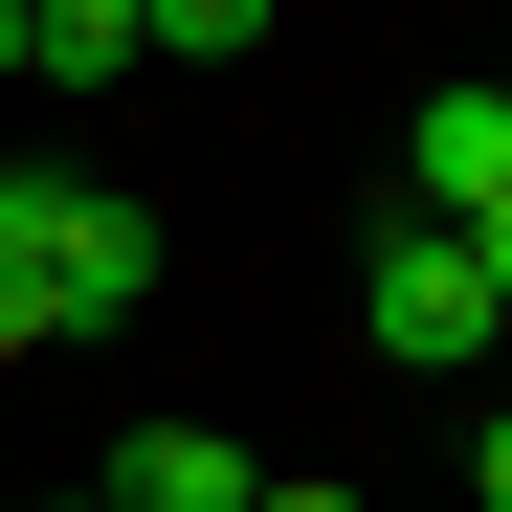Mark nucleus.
I'll return each instance as SVG.
<instances>
[{"mask_svg": "<svg viewBox=\"0 0 512 512\" xmlns=\"http://www.w3.org/2000/svg\"><path fill=\"white\" fill-rule=\"evenodd\" d=\"M23 245H45V334H134V312H156V201L23 179Z\"/></svg>", "mask_w": 512, "mask_h": 512, "instance_id": "1", "label": "nucleus"}, {"mask_svg": "<svg viewBox=\"0 0 512 512\" xmlns=\"http://www.w3.org/2000/svg\"><path fill=\"white\" fill-rule=\"evenodd\" d=\"M357 334H379L401 379H468V357H490V290H468V245H446V223H379V290H357Z\"/></svg>", "mask_w": 512, "mask_h": 512, "instance_id": "2", "label": "nucleus"}, {"mask_svg": "<svg viewBox=\"0 0 512 512\" xmlns=\"http://www.w3.org/2000/svg\"><path fill=\"white\" fill-rule=\"evenodd\" d=\"M512 201V90H423V201L401 223H490Z\"/></svg>", "mask_w": 512, "mask_h": 512, "instance_id": "3", "label": "nucleus"}, {"mask_svg": "<svg viewBox=\"0 0 512 512\" xmlns=\"http://www.w3.org/2000/svg\"><path fill=\"white\" fill-rule=\"evenodd\" d=\"M90 490H112V512H245V490H268V468H245L223 423H134V446H112Z\"/></svg>", "mask_w": 512, "mask_h": 512, "instance_id": "4", "label": "nucleus"}, {"mask_svg": "<svg viewBox=\"0 0 512 512\" xmlns=\"http://www.w3.org/2000/svg\"><path fill=\"white\" fill-rule=\"evenodd\" d=\"M23 67H67V90H134L156 45H134V0H23Z\"/></svg>", "mask_w": 512, "mask_h": 512, "instance_id": "5", "label": "nucleus"}, {"mask_svg": "<svg viewBox=\"0 0 512 512\" xmlns=\"http://www.w3.org/2000/svg\"><path fill=\"white\" fill-rule=\"evenodd\" d=\"M134 45H156V67H245V45H268V0H134Z\"/></svg>", "mask_w": 512, "mask_h": 512, "instance_id": "6", "label": "nucleus"}, {"mask_svg": "<svg viewBox=\"0 0 512 512\" xmlns=\"http://www.w3.org/2000/svg\"><path fill=\"white\" fill-rule=\"evenodd\" d=\"M468 512H512V401H490V446H468Z\"/></svg>", "mask_w": 512, "mask_h": 512, "instance_id": "7", "label": "nucleus"}, {"mask_svg": "<svg viewBox=\"0 0 512 512\" xmlns=\"http://www.w3.org/2000/svg\"><path fill=\"white\" fill-rule=\"evenodd\" d=\"M245 512H357V490H312V468H268V490H245Z\"/></svg>", "mask_w": 512, "mask_h": 512, "instance_id": "8", "label": "nucleus"}, {"mask_svg": "<svg viewBox=\"0 0 512 512\" xmlns=\"http://www.w3.org/2000/svg\"><path fill=\"white\" fill-rule=\"evenodd\" d=\"M0 512H112V490H0Z\"/></svg>", "mask_w": 512, "mask_h": 512, "instance_id": "9", "label": "nucleus"}, {"mask_svg": "<svg viewBox=\"0 0 512 512\" xmlns=\"http://www.w3.org/2000/svg\"><path fill=\"white\" fill-rule=\"evenodd\" d=\"M0 90H23V0H0Z\"/></svg>", "mask_w": 512, "mask_h": 512, "instance_id": "10", "label": "nucleus"}]
</instances>
